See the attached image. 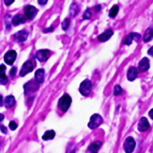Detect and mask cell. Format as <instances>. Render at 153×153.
Returning <instances> with one entry per match:
<instances>
[{"mask_svg":"<svg viewBox=\"0 0 153 153\" xmlns=\"http://www.w3.org/2000/svg\"><path fill=\"white\" fill-rule=\"evenodd\" d=\"M102 123V118L101 116L98 114H94L91 117L90 122L88 123V127L91 129H96L101 125Z\"/></svg>","mask_w":153,"mask_h":153,"instance_id":"3","label":"cell"},{"mask_svg":"<svg viewBox=\"0 0 153 153\" xmlns=\"http://www.w3.org/2000/svg\"><path fill=\"white\" fill-rule=\"evenodd\" d=\"M4 119V115L2 114H0V123L2 122V120Z\"/></svg>","mask_w":153,"mask_h":153,"instance_id":"35","label":"cell"},{"mask_svg":"<svg viewBox=\"0 0 153 153\" xmlns=\"http://www.w3.org/2000/svg\"><path fill=\"white\" fill-rule=\"evenodd\" d=\"M113 34L114 32L112 30H107L106 31H105L104 33L99 35L98 39H99V40L100 42H105L111 38V37L113 35Z\"/></svg>","mask_w":153,"mask_h":153,"instance_id":"14","label":"cell"},{"mask_svg":"<svg viewBox=\"0 0 153 153\" xmlns=\"http://www.w3.org/2000/svg\"><path fill=\"white\" fill-rule=\"evenodd\" d=\"M148 54L153 57V46H152L151 48H150V49L148 50Z\"/></svg>","mask_w":153,"mask_h":153,"instance_id":"31","label":"cell"},{"mask_svg":"<svg viewBox=\"0 0 153 153\" xmlns=\"http://www.w3.org/2000/svg\"><path fill=\"white\" fill-rule=\"evenodd\" d=\"M70 26V19H65L63 21L62 23V28L63 30H66Z\"/></svg>","mask_w":153,"mask_h":153,"instance_id":"25","label":"cell"},{"mask_svg":"<svg viewBox=\"0 0 153 153\" xmlns=\"http://www.w3.org/2000/svg\"><path fill=\"white\" fill-rule=\"evenodd\" d=\"M153 37V29L151 28H149L146 30V32L143 36V40L145 42H148Z\"/></svg>","mask_w":153,"mask_h":153,"instance_id":"21","label":"cell"},{"mask_svg":"<svg viewBox=\"0 0 153 153\" xmlns=\"http://www.w3.org/2000/svg\"><path fill=\"white\" fill-rule=\"evenodd\" d=\"M114 93L115 96H118L122 93V88L120 85H116L114 87Z\"/></svg>","mask_w":153,"mask_h":153,"instance_id":"26","label":"cell"},{"mask_svg":"<svg viewBox=\"0 0 153 153\" xmlns=\"http://www.w3.org/2000/svg\"><path fill=\"white\" fill-rule=\"evenodd\" d=\"M91 10H89V9H87L85 12H84V14L83 18L84 19H89L90 18H91Z\"/></svg>","mask_w":153,"mask_h":153,"instance_id":"27","label":"cell"},{"mask_svg":"<svg viewBox=\"0 0 153 153\" xmlns=\"http://www.w3.org/2000/svg\"><path fill=\"white\" fill-rule=\"evenodd\" d=\"M4 105L7 108H12L15 105V99L13 96H8L5 98L4 100Z\"/></svg>","mask_w":153,"mask_h":153,"instance_id":"17","label":"cell"},{"mask_svg":"<svg viewBox=\"0 0 153 153\" xmlns=\"http://www.w3.org/2000/svg\"><path fill=\"white\" fill-rule=\"evenodd\" d=\"M33 70V64L31 61H26L24 63V64L22 66V69L20 70L19 75L20 76H25L26 74H28V73L31 72Z\"/></svg>","mask_w":153,"mask_h":153,"instance_id":"7","label":"cell"},{"mask_svg":"<svg viewBox=\"0 0 153 153\" xmlns=\"http://www.w3.org/2000/svg\"><path fill=\"white\" fill-rule=\"evenodd\" d=\"M25 22H26V19H25L24 16H23L22 14L16 15L12 19V23L14 26H18L19 24L24 23Z\"/></svg>","mask_w":153,"mask_h":153,"instance_id":"19","label":"cell"},{"mask_svg":"<svg viewBox=\"0 0 153 153\" xmlns=\"http://www.w3.org/2000/svg\"><path fill=\"white\" fill-rule=\"evenodd\" d=\"M140 39H141V35L138 33H131L126 36V37H125V39L123 41V44L129 46L132 43L133 40L138 42Z\"/></svg>","mask_w":153,"mask_h":153,"instance_id":"8","label":"cell"},{"mask_svg":"<svg viewBox=\"0 0 153 153\" xmlns=\"http://www.w3.org/2000/svg\"><path fill=\"white\" fill-rule=\"evenodd\" d=\"M16 57H17V52L14 50H10L5 54L4 60H5V63L8 65H12L15 61Z\"/></svg>","mask_w":153,"mask_h":153,"instance_id":"5","label":"cell"},{"mask_svg":"<svg viewBox=\"0 0 153 153\" xmlns=\"http://www.w3.org/2000/svg\"><path fill=\"white\" fill-rule=\"evenodd\" d=\"M49 55H50V52L48 49H42V50H39L37 52L36 56L37 58L40 61H46L49 58Z\"/></svg>","mask_w":153,"mask_h":153,"instance_id":"6","label":"cell"},{"mask_svg":"<svg viewBox=\"0 0 153 153\" xmlns=\"http://www.w3.org/2000/svg\"><path fill=\"white\" fill-rule=\"evenodd\" d=\"M139 68L141 71H146L150 68V61L147 57H143L139 63Z\"/></svg>","mask_w":153,"mask_h":153,"instance_id":"16","label":"cell"},{"mask_svg":"<svg viewBox=\"0 0 153 153\" xmlns=\"http://www.w3.org/2000/svg\"><path fill=\"white\" fill-rule=\"evenodd\" d=\"M102 142L100 141H96L93 143L88 148V153H98L99 149L101 147Z\"/></svg>","mask_w":153,"mask_h":153,"instance_id":"15","label":"cell"},{"mask_svg":"<svg viewBox=\"0 0 153 153\" xmlns=\"http://www.w3.org/2000/svg\"><path fill=\"white\" fill-rule=\"evenodd\" d=\"M137 75H138V73H137V70H136V68L132 66V67H131L130 69L129 70L127 73V78L129 81L131 82H132L137 78Z\"/></svg>","mask_w":153,"mask_h":153,"instance_id":"18","label":"cell"},{"mask_svg":"<svg viewBox=\"0 0 153 153\" xmlns=\"http://www.w3.org/2000/svg\"><path fill=\"white\" fill-rule=\"evenodd\" d=\"M16 71H17V70H16V68L15 67H14L12 69V70H10V75H12V76H14V75H15V73H16Z\"/></svg>","mask_w":153,"mask_h":153,"instance_id":"30","label":"cell"},{"mask_svg":"<svg viewBox=\"0 0 153 153\" xmlns=\"http://www.w3.org/2000/svg\"><path fill=\"white\" fill-rule=\"evenodd\" d=\"M45 71L44 69H39L35 72V82L37 84H41L44 82Z\"/></svg>","mask_w":153,"mask_h":153,"instance_id":"13","label":"cell"},{"mask_svg":"<svg viewBox=\"0 0 153 153\" xmlns=\"http://www.w3.org/2000/svg\"><path fill=\"white\" fill-rule=\"evenodd\" d=\"M0 129H1V130H2V132L3 133H5V134H6V133H7V129H6L5 126H1V127H0Z\"/></svg>","mask_w":153,"mask_h":153,"instance_id":"32","label":"cell"},{"mask_svg":"<svg viewBox=\"0 0 153 153\" xmlns=\"http://www.w3.org/2000/svg\"><path fill=\"white\" fill-rule=\"evenodd\" d=\"M91 89H92V83L88 79H85L82 82L80 87H79V91L84 96H87L89 94L91 93Z\"/></svg>","mask_w":153,"mask_h":153,"instance_id":"2","label":"cell"},{"mask_svg":"<svg viewBox=\"0 0 153 153\" xmlns=\"http://www.w3.org/2000/svg\"><path fill=\"white\" fill-rule=\"evenodd\" d=\"M119 11V6L117 5H114V7H112V8L109 11V16L111 17H115L116 15L117 14Z\"/></svg>","mask_w":153,"mask_h":153,"instance_id":"24","label":"cell"},{"mask_svg":"<svg viewBox=\"0 0 153 153\" xmlns=\"http://www.w3.org/2000/svg\"><path fill=\"white\" fill-rule=\"evenodd\" d=\"M70 14H71V15L73 16V17H75V15H77L78 11H79V9H78V5L75 3L72 4L71 7H70Z\"/></svg>","mask_w":153,"mask_h":153,"instance_id":"23","label":"cell"},{"mask_svg":"<svg viewBox=\"0 0 153 153\" xmlns=\"http://www.w3.org/2000/svg\"><path fill=\"white\" fill-rule=\"evenodd\" d=\"M149 114H150V117H151V118L153 120V108H152V109H151V111H150L149 112Z\"/></svg>","mask_w":153,"mask_h":153,"instance_id":"34","label":"cell"},{"mask_svg":"<svg viewBox=\"0 0 153 153\" xmlns=\"http://www.w3.org/2000/svg\"><path fill=\"white\" fill-rule=\"evenodd\" d=\"M71 97L68 94H65L59 99L58 105H59L60 108L62 110V111L66 112L69 109L70 105H71Z\"/></svg>","mask_w":153,"mask_h":153,"instance_id":"1","label":"cell"},{"mask_svg":"<svg viewBox=\"0 0 153 153\" xmlns=\"http://www.w3.org/2000/svg\"><path fill=\"white\" fill-rule=\"evenodd\" d=\"M9 127H10V129H11V130H15V129H17V124L14 121H11V122L9 123Z\"/></svg>","mask_w":153,"mask_h":153,"instance_id":"28","label":"cell"},{"mask_svg":"<svg viewBox=\"0 0 153 153\" xmlns=\"http://www.w3.org/2000/svg\"><path fill=\"white\" fill-rule=\"evenodd\" d=\"M4 2H5V5H10V4H12L13 2H14V0H5Z\"/></svg>","mask_w":153,"mask_h":153,"instance_id":"29","label":"cell"},{"mask_svg":"<svg viewBox=\"0 0 153 153\" xmlns=\"http://www.w3.org/2000/svg\"><path fill=\"white\" fill-rule=\"evenodd\" d=\"M28 36V32L26 30H21V31H18L17 33H16L14 35L15 38L18 40L19 43H23V42L26 41L27 37Z\"/></svg>","mask_w":153,"mask_h":153,"instance_id":"10","label":"cell"},{"mask_svg":"<svg viewBox=\"0 0 153 153\" xmlns=\"http://www.w3.org/2000/svg\"><path fill=\"white\" fill-rule=\"evenodd\" d=\"M135 141H134V138L132 137H129L125 139V142H124L123 147L126 153H132L134 151V148H135Z\"/></svg>","mask_w":153,"mask_h":153,"instance_id":"4","label":"cell"},{"mask_svg":"<svg viewBox=\"0 0 153 153\" xmlns=\"http://www.w3.org/2000/svg\"><path fill=\"white\" fill-rule=\"evenodd\" d=\"M5 65H0V84L1 85H5L8 82V78L5 75Z\"/></svg>","mask_w":153,"mask_h":153,"instance_id":"12","label":"cell"},{"mask_svg":"<svg viewBox=\"0 0 153 153\" xmlns=\"http://www.w3.org/2000/svg\"><path fill=\"white\" fill-rule=\"evenodd\" d=\"M37 84H35V83H33L32 82H30L28 83H27L26 85L24 86L25 91H26V93L30 92V91H35V90H37V88H35V86Z\"/></svg>","mask_w":153,"mask_h":153,"instance_id":"22","label":"cell"},{"mask_svg":"<svg viewBox=\"0 0 153 153\" xmlns=\"http://www.w3.org/2000/svg\"><path fill=\"white\" fill-rule=\"evenodd\" d=\"M38 2L40 5H45V4L47 3V1L46 0H44V1H38Z\"/></svg>","mask_w":153,"mask_h":153,"instance_id":"33","label":"cell"},{"mask_svg":"<svg viewBox=\"0 0 153 153\" xmlns=\"http://www.w3.org/2000/svg\"><path fill=\"white\" fill-rule=\"evenodd\" d=\"M150 128V123L146 117H142L138 123V129L140 132H146Z\"/></svg>","mask_w":153,"mask_h":153,"instance_id":"11","label":"cell"},{"mask_svg":"<svg viewBox=\"0 0 153 153\" xmlns=\"http://www.w3.org/2000/svg\"><path fill=\"white\" fill-rule=\"evenodd\" d=\"M37 10L33 6H27L25 10V14H26V17L28 18V19H33L35 17V16L37 15Z\"/></svg>","mask_w":153,"mask_h":153,"instance_id":"9","label":"cell"},{"mask_svg":"<svg viewBox=\"0 0 153 153\" xmlns=\"http://www.w3.org/2000/svg\"><path fill=\"white\" fill-rule=\"evenodd\" d=\"M55 131L53 130H49L46 132L45 134L43 135L42 138L44 140V141H49V140H52L55 138Z\"/></svg>","mask_w":153,"mask_h":153,"instance_id":"20","label":"cell"}]
</instances>
